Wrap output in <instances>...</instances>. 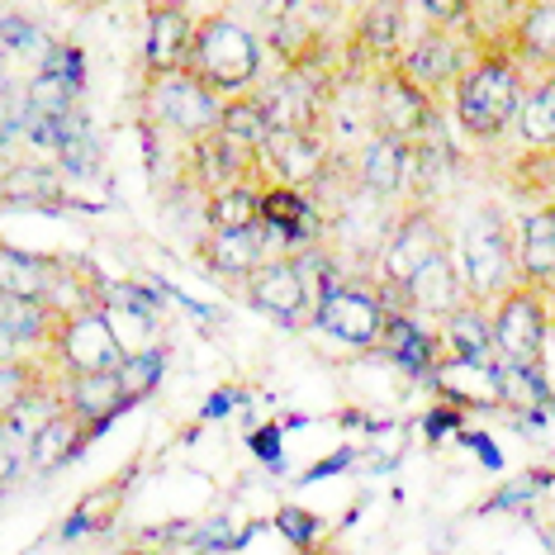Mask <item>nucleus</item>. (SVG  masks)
<instances>
[{
	"label": "nucleus",
	"mask_w": 555,
	"mask_h": 555,
	"mask_svg": "<svg viewBox=\"0 0 555 555\" xmlns=\"http://www.w3.org/2000/svg\"><path fill=\"white\" fill-rule=\"evenodd\" d=\"M527 81H522V62H517L503 43H489L470 57V67L461 72L456 91H451V115H456L461 133L475 143H494L517 124L522 109Z\"/></svg>",
	"instance_id": "nucleus-1"
},
{
	"label": "nucleus",
	"mask_w": 555,
	"mask_h": 555,
	"mask_svg": "<svg viewBox=\"0 0 555 555\" xmlns=\"http://www.w3.org/2000/svg\"><path fill=\"white\" fill-rule=\"evenodd\" d=\"M451 251H456L465 295L475 305H499L513 285H522V271H517V229L499 205H479L465 214L456 237H451Z\"/></svg>",
	"instance_id": "nucleus-2"
},
{
	"label": "nucleus",
	"mask_w": 555,
	"mask_h": 555,
	"mask_svg": "<svg viewBox=\"0 0 555 555\" xmlns=\"http://www.w3.org/2000/svg\"><path fill=\"white\" fill-rule=\"evenodd\" d=\"M185 72L209 86L219 100H229L237 91H251L261 77V39L247 29L243 20L223 15V10H209V15L195 20V39H191V57H185Z\"/></svg>",
	"instance_id": "nucleus-3"
},
{
	"label": "nucleus",
	"mask_w": 555,
	"mask_h": 555,
	"mask_svg": "<svg viewBox=\"0 0 555 555\" xmlns=\"http://www.w3.org/2000/svg\"><path fill=\"white\" fill-rule=\"evenodd\" d=\"M395 305L385 299V285H361V281H337L327 285L313 305V327L333 343H343L351 351H375L385 337V323Z\"/></svg>",
	"instance_id": "nucleus-4"
},
{
	"label": "nucleus",
	"mask_w": 555,
	"mask_h": 555,
	"mask_svg": "<svg viewBox=\"0 0 555 555\" xmlns=\"http://www.w3.org/2000/svg\"><path fill=\"white\" fill-rule=\"evenodd\" d=\"M371 129L399 138V143H423L437 129V100L399 62L371 72Z\"/></svg>",
	"instance_id": "nucleus-5"
},
{
	"label": "nucleus",
	"mask_w": 555,
	"mask_h": 555,
	"mask_svg": "<svg viewBox=\"0 0 555 555\" xmlns=\"http://www.w3.org/2000/svg\"><path fill=\"white\" fill-rule=\"evenodd\" d=\"M447 247H451V233H447V223L437 219V209L433 205H409L395 219V229L385 233L380 251H375V261H380L375 275H380V285L389 289V295H399V289L409 285L433 257H441Z\"/></svg>",
	"instance_id": "nucleus-6"
},
{
	"label": "nucleus",
	"mask_w": 555,
	"mask_h": 555,
	"mask_svg": "<svg viewBox=\"0 0 555 555\" xmlns=\"http://www.w3.org/2000/svg\"><path fill=\"white\" fill-rule=\"evenodd\" d=\"M494 319V357L517 361V365H537L541 347L551 333V295L537 285H513L499 305H489Z\"/></svg>",
	"instance_id": "nucleus-7"
},
{
	"label": "nucleus",
	"mask_w": 555,
	"mask_h": 555,
	"mask_svg": "<svg viewBox=\"0 0 555 555\" xmlns=\"http://www.w3.org/2000/svg\"><path fill=\"white\" fill-rule=\"evenodd\" d=\"M143 109L157 129H171L176 138H199L209 129H219V109L223 100L199 86L191 72H171V77H147V95H143Z\"/></svg>",
	"instance_id": "nucleus-8"
},
{
	"label": "nucleus",
	"mask_w": 555,
	"mask_h": 555,
	"mask_svg": "<svg viewBox=\"0 0 555 555\" xmlns=\"http://www.w3.org/2000/svg\"><path fill=\"white\" fill-rule=\"evenodd\" d=\"M43 357L57 365V375H91V371H119L124 365V351L105 323V309L62 313Z\"/></svg>",
	"instance_id": "nucleus-9"
},
{
	"label": "nucleus",
	"mask_w": 555,
	"mask_h": 555,
	"mask_svg": "<svg viewBox=\"0 0 555 555\" xmlns=\"http://www.w3.org/2000/svg\"><path fill=\"white\" fill-rule=\"evenodd\" d=\"M185 162H191V181L199 185L205 195L214 191H229V185H267L257 181V171H267L257 147L237 143L223 129H209L185 143Z\"/></svg>",
	"instance_id": "nucleus-10"
},
{
	"label": "nucleus",
	"mask_w": 555,
	"mask_h": 555,
	"mask_svg": "<svg viewBox=\"0 0 555 555\" xmlns=\"http://www.w3.org/2000/svg\"><path fill=\"white\" fill-rule=\"evenodd\" d=\"M470 57H475V53L461 43L456 29H437V24H427L418 39H413V43L399 53V67L409 72V77L418 81L433 100H441V95L456 91L461 72L470 67Z\"/></svg>",
	"instance_id": "nucleus-11"
},
{
	"label": "nucleus",
	"mask_w": 555,
	"mask_h": 555,
	"mask_svg": "<svg viewBox=\"0 0 555 555\" xmlns=\"http://www.w3.org/2000/svg\"><path fill=\"white\" fill-rule=\"evenodd\" d=\"M418 176V143H399L389 133H371L351 157V181L357 191L375 195V199H395L413 185Z\"/></svg>",
	"instance_id": "nucleus-12"
},
{
	"label": "nucleus",
	"mask_w": 555,
	"mask_h": 555,
	"mask_svg": "<svg viewBox=\"0 0 555 555\" xmlns=\"http://www.w3.org/2000/svg\"><path fill=\"white\" fill-rule=\"evenodd\" d=\"M243 285H247V305L261 309V313H271L275 323H285V327L313 323V289L305 285V275H299L295 257L267 261V267L251 271Z\"/></svg>",
	"instance_id": "nucleus-13"
},
{
	"label": "nucleus",
	"mask_w": 555,
	"mask_h": 555,
	"mask_svg": "<svg viewBox=\"0 0 555 555\" xmlns=\"http://www.w3.org/2000/svg\"><path fill=\"white\" fill-rule=\"evenodd\" d=\"M275 257H289V247L267 223L237 229V233H209L205 243H199V261H205L214 275H223V281H247L251 271H261Z\"/></svg>",
	"instance_id": "nucleus-14"
},
{
	"label": "nucleus",
	"mask_w": 555,
	"mask_h": 555,
	"mask_svg": "<svg viewBox=\"0 0 555 555\" xmlns=\"http://www.w3.org/2000/svg\"><path fill=\"white\" fill-rule=\"evenodd\" d=\"M191 39H195V15L191 10H185L181 0H153V10H147V34H143V72L147 77L185 72Z\"/></svg>",
	"instance_id": "nucleus-15"
},
{
	"label": "nucleus",
	"mask_w": 555,
	"mask_h": 555,
	"mask_svg": "<svg viewBox=\"0 0 555 555\" xmlns=\"http://www.w3.org/2000/svg\"><path fill=\"white\" fill-rule=\"evenodd\" d=\"M261 162H267L271 181L313 191V181L333 167V143H327V133H271L261 147Z\"/></svg>",
	"instance_id": "nucleus-16"
},
{
	"label": "nucleus",
	"mask_w": 555,
	"mask_h": 555,
	"mask_svg": "<svg viewBox=\"0 0 555 555\" xmlns=\"http://www.w3.org/2000/svg\"><path fill=\"white\" fill-rule=\"evenodd\" d=\"M403 34H409V10H403V0H365L357 24H351V53L361 62H371V72H375V67H385V62H399V53L409 48Z\"/></svg>",
	"instance_id": "nucleus-17"
},
{
	"label": "nucleus",
	"mask_w": 555,
	"mask_h": 555,
	"mask_svg": "<svg viewBox=\"0 0 555 555\" xmlns=\"http://www.w3.org/2000/svg\"><path fill=\"white\" fill-rule=\"evenodd\" d=\"M399 299H403V313H418V319H433V323H441L451 309H461L470 295H465L456 251L447 247L441 257L427 261V267L399 289Z\"/></svg>",
	"instance_id": "nucleus-18"
},
{
	"label": "nucleus",
	"mask_w": 555,
	"mask_h": 555,
	"mask_svg": "<svg viewBox=\"0 0 555 555\" xmlns=\"http://www.w3.org/2000/svg\"><path fill=\"white\" fill-rule=\"evenodd\" d=\"M513 229L522 285H537L555 299V205H532L527 214H517Z\"/></svg>",
	"instance_id": "nucleus-19"
},
{
	"label": "nucleus",
	"mask_w": 555,
	"mask_h": 555,
	"mask_svg": "<svg viewBox=\"0 0 555 555\" xmlns=\"http://www.w3.org/2000/svg\"><path fill=\"white\" fill-rule=\"evenodd\" d=\"M375 351H385L389 361L403 365V371H413V375H433L437 365L447 361L437 327H423L418 313H403V309L389 313L385 337H380V347H375Z\"/></svg>",
	"instance_id": "nucleus-20"
},
{
	"label": "nucleus",
	"mask_w": 555,
	"mask_h": 555,
	"mask_svg": "<svg viewBox=\"0 0 555 555\" xmlns=\"http://www.w3.org/2000/svg\"><path fill=\"white\" fill-rule=\"evenodd\" d=\"M62 399H67V409L77 413V418L91 427L95 437L105 433V427L115 423L124 409H129V399H124V385H119V371L62 375Z\"/></svg>",
	"instance_id": "nucleus-21"
},
{
	"label": "nucleus",
	"mask_w": 555,
	"mask_h": 555,
	"mask_svg": "<svg viewBox=\"0 0 555 555\" xmlns=\"http://www.w3.org/2000/svg\"><path fill=\"white\" fill-rule=\"evenodd\" d=\"M517 62H537L541 72H555V0H527L513 10L508 29L499 34Z\"/></svg>",
	"instance_id": "nucleus-22"
},
{
	"label": "nucleus",
	"mask_w": 555,
	"mask_h": 555,
	"mask_svg": "<svg viewBox=\"0 0 555 555\" xmlns=\"http://www.w3.org/2000/svg\"><path fill=\"white\" fill-rule=\"evenodd\" d=\"M53 39L24 15H0V86L15 91L20 81H29L34 72L43 67Z\"/></svg>",
	"instance_id": "nucleus-23"
},
{
	"label": "nucleus",
	"mask_w": 555,
	"mask_h": 555,
	"mask_svg": "<svg viewBox=\"0 0 555 555\" xmlns=\"http://www.w3.org/2000/svg\"><path fill=\"white\" fill-rule=\"evenodd\" d=\"M91 437H95V433L77 418V413L62 409L57 418L29 441V451H24V470H29V475H57L62 465H72V461L81 456Z\"/></svg>",
	"instance_id": "nucleus-24"
},
{
	"label": "nucleus",
	"mask_w": 555,
	"mask_h": 555,
	"mask_svg": "<svg viewBox=\"0 0 555 555\" xmlns=\"http://www.w3.org/2000/svg\"><path fill=\"white\" fill-rule=\"evenodd\" d=\"M133 494V465L129 470H119L115 479H105V485H95V489H86L81 503L67 513V522H62V537H95V532H109V527L119 522V513H124V503H129Z\"/></svg>",
	"instance_id": "nucleus-25"
},
{
	"label": "nucleus",
	"mask_w": 555,
	"mask_h": 555,
	"mask_svg": "<svg viewBox=\"0 0 555 555\" xmlns=\"http://www.w3.org/2000/svg\"><path fill=\"white\" fill-rule=\"evenodd\" d=\"M441 333V351L456 361H499L494 357V319H489V305H475L465 299L461 309H451L447 319L437 323Z\"/></svg>",
	"instance_id": "nucleus-26"
},
{
	"label": "nucleus",
	"mask_w": 555,
	"mask_h": 555,
	"mask_svg": "<svg viewBox=\"0 0 555 555\" xmlns=\"http://www.w3.org/2000/svg\"><path fill=\"white\" fill-rule=\"evenodd\" d=\"M433 380L456 403L470 409H499V361H456L447 357L433 371Z\"/></svg>",
	"instance_id": "nucleus-27"
},
{
	"label": "nucleus",
	"mask_w": 555,
	"mask_h": 555,
	"mask_svg": "<svg viewBox=\"0 0 555 555\" xmlns=\"http://www.w3.org/2000/svg\"><path fill=\"white\" fill-rule=\"evenodd\" d=\"M513 133H517V143L532 147V153H551L555 147V72H541V77L527 86Z\"/></svg>",
	"instance_id": "nucleus-28"
},
{
	"label": "nucleus",
	"mask_w": 555,
	"mask_h": 555,
	"mask_svg": "<svg viewBox=\"0 0 555 555\" xmlns=\"http://www.w3.org/2000/svg\"><path fill=\"white\" fill-rule=\"evenodd\" d=\"M62 319V309L53 299H24V295H0V327L15 333L29 351H48L53 327Z\"/></svg>",
	"instance_id": "nucleus-29"
},
{
	"label": "nucleus",
	"mask_w": 555,
	"mask_h": 555,
	"mask_svg": "<svg viewBox=\"0 0 555 555\" xmlns=\"http://www.w3.org/2000/svg\"><path fill=\"white\" fill-rule=\"evenodd\" d=\"M0 199H5V205L53 209L62 199V171H53L48 162H15V167L0 171Z\"/></svg>",
	"instance_id": "nucleus-30"
},
{
	"label": "nucleus",
	"mask_w": 555,
	"mask_h": 555,
	"mask_svg": "<svg viewBox=\"0 0 555 555\" xmlns=\"http://www.w3.org/2000/svg\"><path fill=\"white\" fill-rule=\"evenodd\" d=\"M48 285H53V257L0 243V295L48 299Z\"/></svg>",
	"instance_id": "nucleus-31"
},
{
	"label": "nucleus",
	"mask_w": 555,
	"mask_h": 555,
	"mask_svg": "<svg viewBox=\"0 0 555 555\" xmlns=\"http://www.w3.org/2000/svg\"><path fill=\"white\" fill-rule=\"evenodd\" d=\"M261 223V185H229V191L205 195V229L209 233H237Z\"/></svg>",
	"instance_id": "nucleus-32"
},
{
	"label": "nucleus",
	"mask_w": 555,
	"mask_h": 555,
	"mask_svg": "<svg viewBox=\"0 0 555 555\" xmlns=\"http://www.w3.org/2000/svg\"><path fill=\"white\" fill-rule=\"evenodd\" d=\"M62 380L53 375V361L39 365L34 357H20V361H0V418L5 413H15L20 403H29L34 395H43V389H57Z\"/></svg>",
	"instance_id": "nucleus-33"
},
{
	"label": "nucleus",
	"mask_w": 555,
	"mask_h": 555,
	"mask_svg": "<svg viewBox=\"0 0 555 555\" xmlns=\"http://www.w3.org/2000/svg\"><path fill=\"white\" fill-rule=\"evenodd\" d=\"M219 129L237 138V143H247V147H267V138H271V119H267V105H261V95L257 91H237L223 100V109H219Z\"/></svg>",
	"instance_id": "nucleus-34"
},
{
	"label": "nucleus",
	"mask_w": 555,
	"mask_h": 555,
	"mask_svg": "<svg viewBox=\"0 0 555 555\" xmlns=\"http://www.w3.org/2000/svg\"><path fill=\"white\" fill-rule=\"evenodd\" d=\"M100 309H105V323H109V333H115V343H119L124 357H138V351L157 347V313L119 305V299H105Z\"/></svg>",
	"instance_id": "nucleus-35"
},
{
	"label": "nucleus",
	"mask_w": 555,
	"mask_h": 555,
	"mask_svg": "<svg viewBox=\"0 0 555 555\" xmlns=\"http://www.w3.org/2000/svg\"><path fill=\"white\" fill-rule=\"evenodd\" d=\"M546 385H541L537 365H517V361H499V409H517L532 413L546 409Z\"/></svg>",
	"instance_id": "nucleus-36"
},
{
	"label": "nucleus",
	"mask_w": 555,
	"mask_h": 555,
	"mask_svg": "<svg viewBox=\"0 0 555 555\" xmlns=\"http://www.w3.org/2000/svg\"><path fill=\"white\" fill-rule=\"evenodd\" d=\"M162 371H167V351H162V347H147V351H138V357H124L119 385H124L129 409H133V403H143L162 385Z\"/></svg>",
	"instance_id": "nucleus-37"
},
{
	"label": "nucleus",
	"mask_w": 555,
	"mask_h": 555,
	"mask_svg": "<svg viewBox=\"0 0 555 555\" xmlns=\"http://www.w3.org/2000/svg\"><path fill=\"white\" fill-rule=\"evenodd\" d=\"M427 24H437V29H465V24L475 20V0H418Z\"/></svg>",
	"instance_id": "nucleus-38"
},
{
	"label": "nucleus",
	"mask_w": 555,
	"mask_h": 555,
	"mask_svg": "<svg viewBox=\"0 0 555 555\" xmlns=\"http://www.w3.org/2000/svg\"><path fill=\"white\" fill-rule=\"evenodd\" d=\"M537 375H541V385H546V399L555 403V299H551V333H546V347H541V357H537Z\"/></svg>",
	"instance_id": "nucleus-39"
},
{
	"label": "nucleus",
	"mask_w": 555,
	"mask_h": 555,
	"mask_svg": "<svg viewBox=\"0 0 555 555\" xmlns=\"http://www.w3.org/2000/svg\"><path fill=\"white\" fill-rule=\"evenodd\" d=\"M20 470H24V451L15 447V437L5 433V423H0V489H5Z\"/></svg>",
	"instance_id": "nucleus-40"
},
{
	"label": "nucleus",
	"mask_w": 555,
	"mask_h": 555,
	"mask_svg": "<svg viewBox=\"0 0 555 555\" xmlns=\"http://www.w3.org/2000/svg\"><path fill=\"white\" fill-rule=\"evenodd\" d=\"M20 357H29V347H24L15 333H5V327H0V361H20Z\"/></svg>",
	"instance_id": "nucleus-41"
},
{
	"label": "nucleus",
	"mask_w": 555,
	"mask_h": 555,
	"mask_svg": "<svg viewBox=\"0 0 555 555\" xmlns=\"http://www.w3.org/2000/svg\"><path fill=\"white\" fill-rule=\"evenodd\" d=\"M124 555H143V551H124ZM147 555H157V551H147Z\"/></svg>",
	"instance_id": "nucleus-42"
},
{
	"label": "nucleus",
	"mask_w": 555,
	"mask_h": 555,
	"mask_svg": "<svg viewBox=\"0 0 555 555\" xmlns=\"http://www.w3.org/2000/svg\"><path fill=\"white\" fill-rule=\"evenodd\" d=\"M479 5H494V0H475V10H479Z\"/></svg>",
	"instance_id": "nucleus-43"
}]
</instances>
